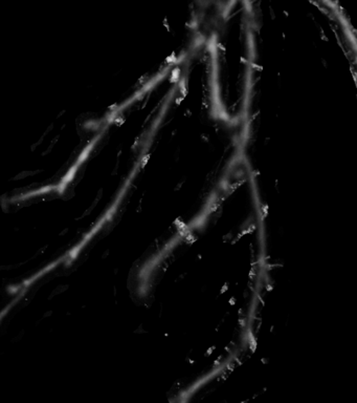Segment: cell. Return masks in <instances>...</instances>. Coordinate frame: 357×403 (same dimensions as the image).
I'll use <instances>...</instances> for the list:
<instances>
[{
    "mask_svg": "<svg viewBox=\"0 0 357 403\" xmlns=\"http://www.w3.org/2000/svg\"><path fill=\"white\" fill-rule=\"evenodd\" d=\"M201 73H202V70H200L199 72V68L197 69V72H196V78H195V82H197L198 83V80H199V78H200V76H201ZM179 76V79H180V81H178V82H181V81H185V80H190L191 81V74H190V69L189 68H185V69H182L181 72H180V74L178 75ZM177 82V83H178ZM176 83V84H177ZM199 84H201V85H203V86H206V87H208L209 89H210V92L211 93H213V89L211 88L212 87V84H211V80H210V77H209V75L208 74H205L203 75V77L201 78V80H200V83ZM176 86V85H175ZM213 95V94H212ZM213 98H214V96H213ZM215 101V100H214Z\"/></svg>",
    "mask_w": 357,
    "mask_h": 403,
    "instance_id": "obj_1",
    "label": "cell"
},
{
    "mask_svg": "<svg viewBox=\"0 0 357 403\" xmlns=\"http://www.w3.org/2000/svg\"><path fill=\"white\" fill-rule=\"evenodd\" d=\"M187 61H188V59H187ZM188 64H189V61H188ZM189 67H190V65H189ZM190 74H191V69H190ZM193 81V77L191 76V82Z\"/></svg>",
    "mask_w": 357,
    "mask_h": 403,
    "instance_id": "obj_2",
    "label": "cell"
}]
</instances>
